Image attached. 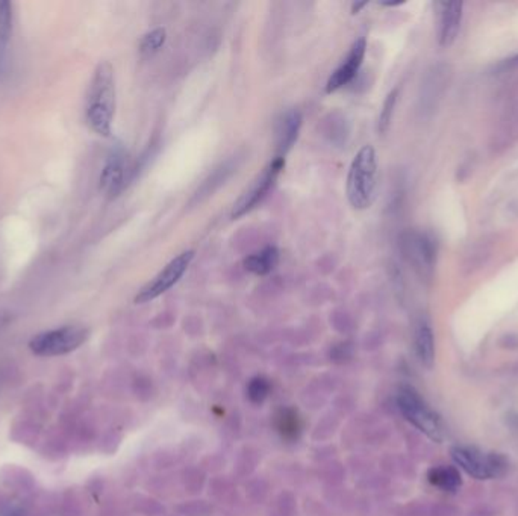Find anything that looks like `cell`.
I'll return each mask as SVG.
<instances>
[{
  "label": "cell",
  "mask_w": 518,
  "mask_h": 516,
  "mask_svg": "<svg viewBox=\"0 0 518 516\" xmlns=\"http://www.w3.org/2000/svg\"><path fill=\"white\" fill-rule=\"evenodd\" d=\"M115 113V79L114 69L108 61L100 63L92 74L87 94L85 117L90 128L102 137L113 132Z\"/></svg>",
  "instance_id": "cell-1"
},
{
  "label": "cell",
  "mask_w": 518,
  "mask_h": 516,
  "mask_svg": "<svg viewBox=\"0 0 518 516\" xmlns=\"http://www.w3.org/2000/svg\"><path fill=\"white\" fill-rule=\"evenodd\" d=\"M378 187V156L371 146H364L352 159L346 181L349 203L358 210L371 206Z\"/></svg>",
  "instance_id": "cell-2"
},
{
  "label": "cell",
  "mask_w": 518,
  "mask_h": 516,
  "mask_svg": "<svg viewBox=\"0 0 518 516\" xmlns=\"http://www.w3.org/2000/svg\"><path fill=\"white\" fill-rule=\"evenodd\" d=\"M88 335V328L82 326H64L33 336L29 349L38 356H61L79 349Z\"/></svg>",
  "instance_id": "cell-3"
},
{
  "label": "cell",
  "mask_w": 518,
  "mask_h": 516,
  "mask_svg": "<svg viewBox=\"0 0 518 516\" xmlns=\"http://www.w3.org/2000/svg\"><path fill=\"white\" fill-rule=\"evenodd\" d=\"M397 404L405 418L412 422L424 435H428L437 442L443 439V428H441L438 417L415 389L410 386L400 388V391L397 394Z\"/></svg>",
  "instance_id": "cell-4"
},
{
  "label": "cell",
  "mask_w": 518,
  "mask_h": 516,
  "mask_svg": "<svg viewBox=\"0 0 518 516\" xmlns=\"http://www.w3.org/2000/svg\"><path fill=\"white\" fill-rule=\"evenodd\" d=\"M194 259V250H185L181 255H177L175 259H172L168 264L161 269V272L155 276L152 282H149L146 286H143L140 292L135 297V303L143 304L149 303L152 300L158 299L159 295L167 292L170 288H173L177 282L181 281L182 276L186 273V269L191 265Z\"/></svg>",
  "instance_id": "cell-5"
},
{
  "label": "cell",
  "mask_w": 518,
  "mask_h": 516,
  "mask_svg": "<svg viewBox=\"0 0 518 516\" xmlns=\"http://www.w3.org/2000/svg\"><path fill=\"white\" fill-rule=\"evenodd\" d=\"M400 250L414 272L423 278H429L435 265V247L428 235L417 231L405 232L400 236Z\"/></svg>",
  "instance_id": "cell-6"
},
{
  "label": "cell",
  "mask_w": 518,
  "mask_h": 516,
  "mask_svg": "<svg viewBox=\"0 0 518 516\" xmlns=\"http://www.w3.org/2000/svg\"><path fill=\"white\" fill-rule=\"evenodd\" d=\"M285 167L284 158H275L271 163L257 176V179L252 182L250 187L243 192V196L235 201L232 209V218H240L249 214L252 209L257 208L259 203L267 197L268 191L273 188L280 172Z\"/></svg>",
  "instance_id": "cell-7"
},
{
  "label": "cell",
  "mask_w": 518,
  "mask_h": 516,
  "mask_svg": "<svg viewBox=\"0 0 518 516\" xmlns=\"http://www.w3.org/2000/svg\"><path fill=\"white\" fill-rule=\"evenodd\" d=\"M131 174L132 172L126 150L122 146H117L105 160L104 170L100 174V190L109 197H117L126 188Z\"/></svg>",
  "instance_id": "cell-8"
},
{
  "label": "cell",
  "mask_w": 518,
  "mask_h": 516,
  "mask_svg": "<svg viewBox=\"0 0 518 516\" xmlns=\"http://www.w3.org/2000/svg\"><path fill=\"white\" fill-rule=\"evenodd\" d=\"M452 458L460 465V468L479 480H487L496 476L499 469L502 468L497 456H483L478 450H474V448L453 447Z\"/></svg>",
  "instance_id": "cell-9"
},
{
  "label": "cell",
  "mask_w": 518,
  "mask_h": 516,
  "mask_svg": "<svg viewBox=\"0 0 518 516\" xmlns=\"http://www.w3.org/2000/svg\"><path fill=\"white\" fill-rule=\"evenodd\" d=\"M365 49H367V41H365V38H359L355 41L349 50V53L344 58V61L339 64V67L332 74H330V78L326 83V92H329V94L330 92H335L339 88L349 85V83L356 78V74H358L364 61Z\"/></svg>",
  "instance_id": "cell-10"
},
{
  "label": "cell",
  "mask_w": 518,
  "mask_h": 516,
  "mask_svg": "<svg viewBox=\"0 0 518 516\" xmlns=\"http://www.w3.org/2000/svg\"><path fill=\"white\" fill-rule=\"evenodd\" d=\"M302 128V114L290 109L279 117L276 123V158H284L293 149Z\"/></svg>",
  "instance_id": "cell-11"
},
{
  "label": "cell",
  "mask_w": 518,
  "mask_h": 516,
  "mask_svg": "<svg viewBox=\"0 0 518 516\" xmlns=\"http://www.w3.org/2000/svg\"><path fill=\"white\" fill-rule=\"evenodd\" d=\"M441 6L439 20V43L448 47L453 43L458 32H460L462 19V3L461 2H443Z\"/></svg>",
  "instance_id": "cell-12"
},
{
  "label": "cell",
  "mask_w": 518,
  "mask_h": 516,
  "mask_svg": "<svg viewBox=\"0 0 518 516\" xmlns=\"http://www.w3.org/2000/svg\"><path fill=\"white\" fill-rule=\"evenodd\" d=\"M279 250L276 245H267L259 251L252 253L244 259V268L257 276L270 274L279 264Z\"/></svg>",
  "instance_id": "cell-13"
},
{
  "label": "cell",
  "mask_w": 518,
  "mask_h": 516,
  "mask_svg": "<svg viewBox=\"0 0 518 516\" xmlns=\"http://www.w3.org/2000/svg\"><path fill=\"white\" fill-rule=\"evenodd\" d=\"M415 350H417L423 365L432 367L435 358V344L434 333H432V328L428 323H420L415 330Z\"/></svg>",
  "instance_id": "cell-14"
},
{
  "label": "cell",
  "mask_w": 518,
  "mask_h": 516,
  "mask_svg": "<svg viewBox=\"0 0 518 516\" xmlns=\"http://www.w3.org/2000/svg\"><path fill=\"white\" fill-rule=\"evenodd\" d=\"M429 481L444 490H456L461 486V476L452 467L434 468L429 471Z\"/></svg>",
  "instance_id": "cell-15"
},
{
  "label": "cell",
  "mask_w": 518,
  "mask_h": 516,
  "mask_svg": "<svg viewBox=\"0 0 518 516\" xmlns=\"http://www.w3.org/2000/svg\"><path fill=\"white\" fill-rule=\"evenodd\" d=\"M167 40V32L164 28H156L143 37L140 43V52L143 55H154L164 46Z\"/></svg>",
  "instance_id": "cell-16"
},
{
  "label": "cell",
  "mask_w": 518,
  "mask_h": 516,
  "mask_svg": "<svg viewBox=\"0 0 518 516\" xmlns=\"http://www.w3.org/2000/svg\"><path fill=\"white\" fill-rule=\"evenodd\" d=\"M13 3L8 0H0V44L8 46L13 32Z\"/></svg>",
  "instance_id": "cell-17"
},
{
  "label": "cell",
  "mask_w": 518,
  "mask_h": 516,
  "mask_svg": "<svg viewBox=\"0 0 518 516\" xmlns=\"http://www.w3.org/2000/svg\"><path fill=\"white\" fill-rule=\"evenodd\" d=\"M397 94H398L397 88L389 92V94L385 99V101H384V106H382V109H380V115H379V132L380 133H385L389 128V123H391V118H393V114H394Z\"/></svg>",
  "instance_id": "cell-18"
},
{
  "label": "cell",
  "mask_w": 518,
  "mask_h": 516,
  "mask_svg": "<svg viewBox=\"0 0 518 516\" xmlns=\"http://www.w3.org/2000/svg\"><path fill=\"white\" fill-rule=\"evenodd\" d=\"M268 394V383L264 378H254L249 385V397L250 400L254 403L264 401V399Z\"/></svg>",
  "instance_id": "cell-19"
},
{
  "label": "cell",
  "mask_w": 518,
  "mask_h": 516,
  "mask_svg": "<svg viewBox=\"0 0 518 516\" xmlns=\"http://www.w3.org/2000/svg\"><path fill=\"white\" fill-rule=\"evenodd\" d=\"M10 319H11V315L8 314V312H0V328L10 323Z\"/></svg>",
  "instance_id": "cell-20"
},
{
  "label": "cell",
  "mask_w": 518,
  "mask_h": 516,
  "mask_svg": "<svg viewBox=\"0 0 518 516\" xmlns=\"http://www.w3.org/2000/svg\"><path fill=\"white\" fill-rule=\"evenodd\" d=\"M365 5H367V3H355V5L352 6V13L356 14V13H358V11L361 10V8H364Z\"/></svg>",
  "instance_id": "cell-21"
},
{
  "label": "cell",
  "mask_w": 518,
  "mask_h": 516,
  "mask_svg": "<svg viewBox=\"0 0 518 516\" xmlns=\"http://www.w3.org/2000/svg\"><path fill=\"white\" fill-rule=\"evenodd\" d=\"M405 2H385V3H382V5H387V6H397V5H403Z\"/></svg>",
  "instance_id": "cell-22"
}]
</instances>
